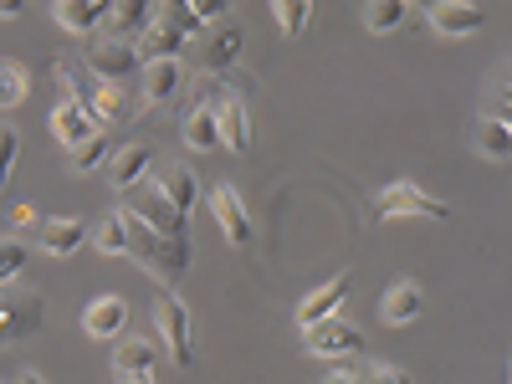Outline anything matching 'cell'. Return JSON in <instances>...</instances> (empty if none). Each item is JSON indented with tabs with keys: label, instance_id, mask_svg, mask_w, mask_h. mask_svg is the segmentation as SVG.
Instances as JSON below:
<instances>
[{
	"label": "cell",
	"instance_id": "obj_1",
	"mask_svg": "<svg viewBox=\"0 0 512 384\" xmlns=\"http://www.w3.org/2000/svg\"><path fill=\"white\" fill-rule=\"evenodd\" d=\"M123 216V210H118ZM128 221V216H123ZM128 256L159 282V287H169L175 292L180 282H185V272H190V262H195V241L190 236H154V231H144L139 221H128Z\"/></svg>",
	"mask_w": 512,
	"mask_h": 384
},
{
	"label": "cell",
	"instance_id": "obj_2",
	"mask_svg": "<svg viewBox=\"0 0 512 384\" xmlns=\"http://www.w3.org/2000/svg\"><path fill=\"white\" fill-rule=\"evenodd\" d=\"M118 210H123L128 221H139L144 231H154V236H190V216H185V210H175V200L159 190L154 175L139 190H128V205H118Z\"/></svg>",
	"mask_w": 512,
	"mask_h": 384
},
{
	"label": "cell",
	"instance_id": "obj_3",
	"mask_svg": "<svg viewBox=\"0 0 512 384\" xmlns=\"http://www.w3.org/2000/svg\"><path fill=\"white\" fill-rule=\"evenodd\" d=\"M410 216L446 221V216H451V205L436 200V195H425V190L410 185V180H395V185H384V190L374 195V221H379V226H384V221H410Z\"/></svg>",
	"mask_w": 512,
	"mask_h": 384
},
{
	"label": "cell",
	"instance_id": "obj_4",
	"mask_svg": "<svg viewBox=\"0 0 512 384\" xmlns=\"http://www.w3.org/2000/svg\"><path fill=\"white\" fill-rule=\"evenodd\" d=\"M154 333H159V344L169 349V359H175L180 369L195 364V318L175 292H164L154 303Z\"/></svg>",
	"mask_w": 512,
	"mask_h": 384
},
{
	"label": "cell",
	"instance_id": "obj_5",
	"mask_svg": "<svg viewBox=\"0 0 512 384\" xmlns=\"http://www.w3.org/2000/svg\"><path fill=\"white\" fill-rule=\"evenodd\" d=\"M82 67H88V77H98V82H123L128 77H139L144 72V57H139V47H128V41H108V36H88V47H82Z\"/></svg>",
	"mask_w": 512,
	"mask_h": 384
},
{
	"label": "cell",
	"instance_id": "obj_6",
	"mask_svg": "<svg viewBox=\"0 0 512 384\" xmlns=\"http://www.w3.org/2000/svg\"><path fill=\"white\" fill-rule=\"evenodd\" d=\"M47 323V303L41 292H26V287H0V349L16 344V338L36 333Z\"/></svg>",
	"mask_w": 512,
	"mask_h": 384
},
{
	"label": "cell",
	"instance_id": "obj_7",
	"mask_svg": "<svg viewBox=\"0 0 512 384\" xmlns=\"http://www.w3.org/2000/svg\"><path fill=\"white\" fill-rule=\"evenodd\" d=\"M216 93H221V82H216V77H200V82H195V103H190V113H185V128H180V139H185L195 154H216V149H221V134H216V113H210Z\"/></svg>",
	"mask_w": 512,
	"mask_h": 384
},
{
	"label": "cell",
	"instance_id": "obj_8",
	"mask_svg": "<svg viewBox=\"0 0 512 384\" xmlns=\"http://www.w3.org/2000/svg\"><path fill=\"white\" fill-rule=\"evenodd\" d=\"M303 349L318 354V359H344V354H359L364 349V333L344 318H323L313 328H303Z\"/></svg>",
	"mask_w": 512,
	"mask_h": 384
},
{
	"label": "cell",
	"instance_id": "obj_9",
	"mask_svg": "<svg viewBox=\"0 0 512 384\" xmlns=\"http://www.w3.org/2000/svg\"><path fill=\"white\" fill-rule=\"evenodd\" d=\"M210 113H216V134H221V149H236V154H246V149H251V113H246L241 93L221 82V93H216V103H210Z\"/></svg>",
	"mask_w": 512,
	"mask_h": 384
},
{
	"label": "cell",
	"instance_id": "obj_10",
	"mask_svg": "<svg viewBox=\"0 0 512 384\" xmlns=\"http://www.w3.org/2000/svg\"><path fill=\"white\" fill-rule=\"evenodd\" d=\"M349 287H354V277L349 272H338V277H328V282H318L303 303H297V328H313V323H323V318H338V308L349 303Z\"/></svg>",
	"mask_w": 512,
	"mask_h": 384
},
{
	"label": "cell",
	"instance_id": "obj_11",
	"mask_svg": "<svg viewBox=\"0 0 512 384\" xmlns=\"http://www.w3.org/2000/svg\"><path fill=\"white\" fill-rule=\"evenodd\" d=\"M108 180H113V190H139L144 180H149V169H154V144H144V139H134V144H123V149H113L108 154Z\"/></svg>",
	"mask_w": 512,
	"mask_h": 384
},
{
	"label": "cell",
	"instance_id": "obj_12",
	"mask_svg": "<svg viewBox=\"0 0 512 384\" xmlns=\"http://www.w3.org/2000/svg\"><path fill=\"white\" fill-rule=\"evenodd\" d=\"M210 216H216V226L231 246H251V216H246V200L236 195V185L210 190Z\"/></svg>",
	"mask_w": 512,
	"mask_h": 384
},
{
	"label": "cell",
	"instance_id": "obj_13",
	"mask_svg": "<svg viewBox=\"0 0 512 384\" xmlns=\"http://www.w3.org/2000/svg\"><path fill=\"white\" fill-rule=\"evenodd\" d=\"M149 31V6L144 0H108V11H103V26L98 36L108 41H128V47H139V36Z\"/></svg>",
	"mask_w": 512,
	"mask_h": 384
},
{
	"label": "cell",
	"instance_id": "obj_14",
	"mask_svg": "<svg viewBox=\"0 0 512 384\" xmlns=\"http://www.w3.org/2000/svg\"><path fill=\"white\" fill-rule=\"evenodd\" d=\"M425 21L441 36H472L487 26V11L472 6V0H441V6H425Z\"/></svg>",
	"mask_w": 512,
	"mask_h": 384
},
{
	"label": "cell",
	"instance_id": "obj_15",
	"mask_svg": "<svg viewBox=\"0 0 512 384\" xmlns=\"http://www.w3.org/2000/svg\"><path fill=\"white\" fill-rule=\"evenodd\" d=\"M144 103L149 108H164V103H175L180 88H185V62L180 57H164V62H144Z\"/></svg>",
	"mask_w": 512,
	"mask_h": 384
},
{
	"label": "cell",
	"instance_id": "obj_16",
	"mask_svg": "<svg viewBox=\"0 0 512 384\" xmlns=\"http://www.w3.org/2000/svg\"><path fill=\"white\" fill-rule=\"evenodd\" d=\"M420 308H425V292H420V282H415V277L390 282V287H384V297H379V313H384V323H390V328L415 323V318H420Z\"/></svg>",
	"mask_w": 512,
	"mask_h": 384
},
{
	"label": "cell",
	"instance_id": "obj_17",
	"mask_svg": "<svg viewBox=\"0 0 512 384\" xmlns=\"http://www.w3.org/2000/svg\"><path fill=\"white\" fill-rule=\"evenodd\" d=\"M241 47H246V36H241V26L236 21H221L216 31L205 36V52H200V62H205V72L216 77V72H226V67H236L241 62Z\"/></svg>",
	"mask_w": 512,
	"mask_h": 384
},
{
	"label": "cell",
	"instance_id": "obj_18",
	"mask_svg": "<svg viewBox=\"0 0 512 384\" xmlns=\"http://www.w3.org/2000/svg\"><path fill=\"white\" fill-rule=\"evenodd\" d=\"M82 333L93 338H113V333H128V303L123 297H93L88 308H82Z\"/></svg>",
	"mask_w": 512,
	"mask_h": 384
},
{
	"label": "cell",
	"instance_id": "obj_19",
	"mask_svg": "<svg viewBox=\"0 0 512 384\" xmlns=\"http://www.w3.org/2000/svg\"><path fill=\"white\" fill-rule=\"evenodd\" d=\"M103 11H108V0H57L52 6V21L72 36H93L103 26Z\"/></svg>",
	"mask_w": 512,
	"mask_h": 384
},
{
	"label": "cell",
	"instance_id": "obj_20",
	"mask_svg": "<svg viewBox=\"0 0 512 384\" xmlns=\"http://www.w3.org/2000/svg\"><path fill=\"white\" fill-rule=\"evenodd\" d=\"M82 241H88V226H82L77 216H67V221H41V226H36V246L47 251V256H72Z\"/></svg>",
	"mask_w": 512,
	"mask_h": 384
},
{
	"label": "cell",
	"instance_id": "obj_21",
	"mask_svg": "<svg viewBox=\"0 0 512 384\" xmlns=\"http://www.w3.org/2000/svg\"><path fill=\"white\" fill-rule=\"evenodd\" d=\"M52 134H57V144L77 149V144L88 139V134H98V128H93L88 108H82V103H72V98H62V103L52 108Z\"/></svg>",
	"mask_w": 512,
	"mask_h": 384
},
{
	"label": "cell",
	"instance_id": "obj_22",
	"mask_svg": "<svg viewBox=\"0 0 512 384\" xmlns=\"http://www.w3.org/2000/svg\"><path fill=\"white\" fill-rule=\"evenodd\" d=\"M154 359H159V354H154L149 338H128V333H123L118 344H113V374H123V379H128V374H154Z\"/></svg>",
	"mask_w": 512,
	"mask_h": 384
},
{
	"label": "cell",
	"instance_id": "obj_23",
	"mask_svg": "<svg viewBox=\"0 0 512 384\" xmlns=\"http://www.w3.org/2000/svg\"><path fill=\"white\" fill-rule=\"evenodd\" d=\"M472 149L492 164H507L512 159V128L507 123H492V118H477V134H472Z\"/></svg>",
	"mask_w": 512,
	"mask_h": 384
},
{
	"label": "cell",
	"instance_id": "obj_24",
	"mask_svg": "<svg viewBox=\"0 0 512 384\" xmlns=\"http://www.w3.org/2000/svg\"><path fill=\"white\" fill-rule=\"evenodd\" d=\"M159 190L175 200V210H195V200H200V180H195V169H185V164H169L164 175H159Z\"/></svg>",
	"mask_w": 512,
	"mask_h": 384
},
{
	"label": "cell",
	"instance_id": "obj_25",
	"mask_svg": "<svg viewBox=\"0 0 512 384\" xmlns=\"http://www.w3.org/2000/svg\"><path fill=\"white\" fill-rule=\"evenodd\" d=\"M149 26L180 31L185 41H190V36H200V21H195V11L185 6V0H159V6H149Z\"/></svg>",
	"mask_w": 512,
	"mask_h": 384
},
{
	"label": "cell",
	"instance_id": "obj_26",
	"mask_svg": "<svg viewBox=\"0 0 512 384\" xmlns=\"http://www.w3.org/2000/svg\"><path fill=\"white\" fill-rule=\"evenodd\" d=\"M88 241H93L103 256H128V221L118 216V210H108V216L88 231Z\"/></svg>",
	"mask_w": 512,
	"mask_h": 384
},
{
	"label": "cell",
	"instance_id": "obj_27",
	"mask_svg": "<svg viewBox=\"0 0 512 384\" xmlns=\"http://www.w3.org/2000/svg\"><path fill=\"white\" fill-rule=\"evenodd\" d=\"M108 134H103V128H98V134H88V139H82L77 149H67V169H72V175H88V169H103L108 164Z\"/></svg>",
	"mask_w": 512,
	"mask_h": 384
},
{
	"label": "cell",
	"instance_id": "obj_28",
	"mask_svg": "<svg viewBox=\"0 0 512 384\" xmlns=\"http://www.w3.org/2000/svg\"><path fill=\"white\" fill-rule=\"evenodd\" d=\"M31 98V67H21V62H0V108H21Z\"/></svg>",
	"mask_w": 512,
	"mask_h": 384
},
{
	"label": "cell",
	"instance_id": "obj_29",
	"mask_svg": "<svg viewBox=\"0 0 512 384\" xmlns=\"http://www.w3.org/2000/svg\"><path fill=\"white\" fill-rule=\"evenodd\" d=\"M26 262H31V246L16 241V236H0V287H16Z\"/></svg>",
	"mask_w": 512,
	"mask_h": 384
},
{
	"label": "cell",
	"instance_id": "obj_30",
	"mask_svg": "<svg viewBox=\"0 0 512 384\" xmlns=\"http://www.w3.org/2000/svg\"><path fill=\"white\" fill-rule=\"evenodd\" d=\"M272 16H277V31L287 41H297V36H303V26L313 21V6H308V0H282V6H272Z\"/></svg>",
	"mask_w": 512,
	"mask_h": 384
},
{
	"label": "cell",
	"instance_id": "obj_31",
	"mask_svg": "<svg viewBox=\"0 0 512 384\" xmlns=\"http://www.w3.org/2000/svg\"><path fill=\"white\" fill-rule=\"evenodd\" d=\"M16 159H21V134L11 123H0V195H6V185L16 175Z\"/></svg>",
	"mask_w": 512,
	"mask_h": 384
},
{
	"label": "cell",
	"instance_id": "obj_32",
	"mask_svg": "<svg viewBox=\"0 0 512 384\" xmlns=\"http://www.w3.org/2000/svg\"><path fill=\"white\" fill-rule=\"evenodd\" d=\"M405 21V6H400V0H374V6L364 11V26L369 31H395Z\"/></svg>",
	"mask_w": 512,
	"mask_h": 384
},
{
	"label": "cell",
	"instance_id": "obj_33",
	"mask_svg": "<svg viewBox=\"0 0 512 384\" xmlns=\"http://www.w3.org/2000/svg\"><path fill=\"white\" fill-rule=\"evenodd\" d=\"M349 374H354V384H410V374L395 369V364H359Z\"/></svg>",
	"mask_w": 512,
	"mask_h": 384
},
{
	"label": "cell",
	"instance_id": "obj_34",
	"mask_svg": "<svg viewBox=\"0 0 512 384\" xmlns=\"http://www.w3.org/2000/svg\"><path fill=\"white\" fill-rule=\"evenodd\" d=\"M507 108H512V93H507V72H497V82H492V93H487V108H482V118H492V123H507Z\"/></svg>",
	"mask_w": 512,
	"mask_h": 384
},
{
	"label": "cell",
	"instance_id": "obj_35",
	"mask_svg": "<svg viewBox=\"0 0 512 384\" xmlns=\"http://www.w3.org/2000/svg\"><path fill=\"white\" fill-rule=\"evenodd\" d=\"M41 221H47V216H41V205H31V200H16V205H11V226H16V231L41 226Z\"/></svg>",
	"mask_w": 512,
	"mask_h": 384
},
{
	"label": "cell",
	"instance_id": "obj_36",
	"mask_svg": "<svg viewBox=\"0 0 512 384\" xmlns=\"http://www.w3.org/2000/svg\"><path fill=\"white\" fill-rule=\"evenodd\" d=\"M190 11H195L200 26H205V21H226V0H195Z\"/></svg>",
	"mask_w": 512,
	"mask_h": 384
},
{
	"label": "cell",
	"instance_id": "obj_37",
	"mask_svg": "<svg viewBox=\"0 0 512 384\" xmlns=\"http://www.w3.org/2000/svg\"><path fill=\"white\" fill-rule=\"evenodd\" d=\"M21 16V0H0V21H16Z\"/></svg>",
	"mask_w": 512,
	"mask_h": 384
},
{
	"label": "cell",
	"instance_id": "obj_38",
	"mask_svg": "<svg viewBox=\"0 0 512 384\" xmlns=\"http://www.w3.org/2000/svg\"><path fill=\"white\" fill-rule=\"evenodd\" d=\"M323 384H354V374H349V369H333V374H328Z\"/></svg>",
	"mask_w": 512,
	"mask_h": 384
},
{
	"label": "cell",
	"instance_id": "obj_39",
	"mask_svg": "<svg viewBox=\"0 0 512 384\" xmlns=\"http://www.w3.org/2000/svg\"><path fill=\"white\" fill-rule=\"evenodd\" d=\"M123 384H154V374H128Z\"/></svg>",
	"mask_w": 512,
	"mask_h": 384
},
{
	"label": "cell",
	"instance_id": "obj_40",
	"mask_svg": "<svg viewBox=\"0 0 512 384\" xmlns=\"http://www.w3.org/2000/svg\"><path fill=\"white\" fill-rule=\"evenodd\" d=\"M16 384H41V374H21V379H16Z\"/></svg>",
	"mask_w": 512,
	"mask_h": 384
}]
</instances>
